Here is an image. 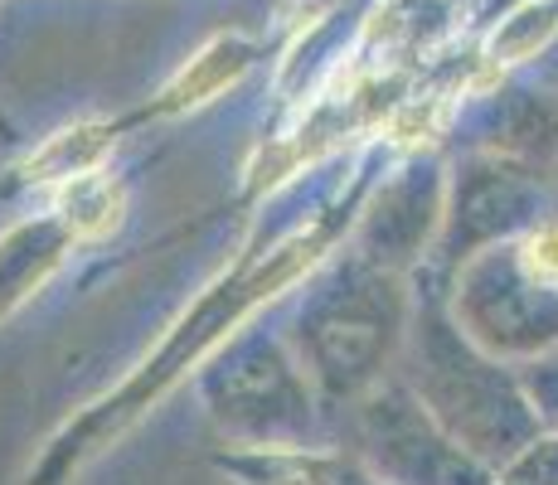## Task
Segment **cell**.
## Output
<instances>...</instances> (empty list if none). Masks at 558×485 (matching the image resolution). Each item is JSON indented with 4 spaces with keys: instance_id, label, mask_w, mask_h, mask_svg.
Instances as JSON below:
<instances>
[{
    "instance_id": "6da1fadb",
    "label": "cell",
    "mask_w": 558,
    "mask_h": 485,
    "mask_svg": "<svg viewBox=\"0 0 558 485\" xmlns=\"http://www.w3.org/2000/svg\"><path fill=\"white\" fill-rule=\"evenodd\" d=\"M345 219L350 214H330V219L311 223V229H296L292 239H282L267 257H243L233 272H223L219 282H214L195 306L180 316V326L170 330L166 344H160L132 379L117 388V393H107L93 413H83L78 423H69L59 437H53V447L45 451L39 471H29V485H59L73 466H83L93 451H102L107 437H117L122 427H132L136 417H142L146 408H151L156 398L190 369V364H199L243 316H253L263 301H272L277 291H287L296 277H306L311 267L330 253L336 229Z\"/></svg>"
},
{
    "instance_id": "277c9868",
    "label": "cell",
    "mask_w": 558,
    "mask_h": 485,
    "mask_svg": "<svg viewBox=\"0 0 558 485\" xmlns=\"http://www.w3.org/2000/svg\"><path fill=\"white\" fill-rule=\"evenodd\" d=\"M514 263L530 282L558 291V219H539L520 243H514Z\"/></svg>"
},
{
    "instance_id": "3957f363",
    "label": "cell",
    "mask_w": 558,
    "mask_h": 485,
    "mask_svg": "<svg viewBox=\"0 0 558 485\" xmlns=\"http://www.w3.org/2000/svg\"><path fill=\"white\" fill-rule=\"evenodd\" d=\"M253 63V49L243 39H214L204 53H195L190 69H180L175 78L160 88V97L146 112L126 117V126H142V122H156V117H175V112H190V107H204L214 93H223L229 83H239Z\"/></svg>"
},
{
    "instance_id": "7a4b0ae2",
    "label": "cell",
    "mask_w": 558,
    "mask_h": 485,
    "mask_svg": "<svg viewBox=\"0 0 558 485\" xmlns=\"http://www.w3.org/2000/svg\"><path fill=\"white\" fill-rule=\"evenodd\" d=\"M69 214V209H63ZM73 239H83V229L69 219H39V223H20L15 233L0 239V316L15 306L20 296H29L45 277L59 267L63 247Z\"/></svg>"
}]
</instances>
